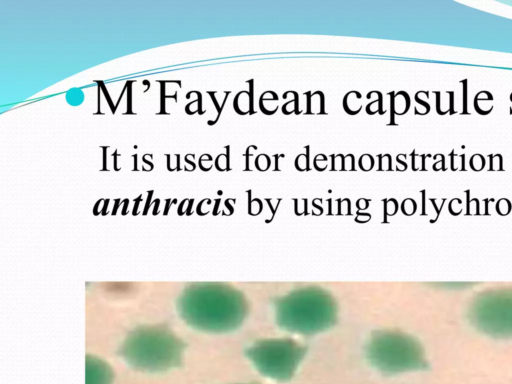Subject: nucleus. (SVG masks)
Wrapping results in <instances>:
<instances>
[{"mask_svg": "<svg viewBox=\"0 0 512 384\" xmlns=\"http://www.w3.org/2000/svg\"><path fill=\"white\" fill-rule=\"evenodd\" d=\"M475 321L487 332L512 334V293L501 292L483 297L474 310Z\"/></svg>", "mask_w": 512, "mask_h": 384, "instance_id": "nucleus-1", "label": "nucleus"}, {"mask_svg": "<svg viewBox=\"0 0 512 384\" xmlns=\"http://www.w3.org/2000/svg\"><path fill=\"white\" fill-rule=\"evenodd\" d=\"M249 92H239L233 101L235 111L240 115L255 113L253 110V79L248 81Z\"/></svg>", "mask_w": 512, "mask_h": 384, "instance_id": "nucleus-2", "label": "nucleus"}, {"mask_svg": "<svg viewBox=\"0 0 512 384\" xmlns=\"http://www.w3.org/2000/svg\"><path fill=\"white\" fill-rule=\"evenodd\" d=\"M390 97V111H391V123L389 125H395L394 123V115H403L405 114L410 107V98L409 95L400 91L397 94L394 92L389 93Z\"/></svg>", "mask_w": 512, "mask_h": 384, "instance_id": "nucleus-3", "label": "nucleus"}, {"mask_svg": "<svg viewBox=\"0 0 512 384\" xmlns=\"http://www.w3.org/2000/svg\"><path fill=\"white\" fill-rule=\"evenodd\" d=\"M307 96L306 114H324L325 113V97L321 91L304 93Z\"/></svg>", "mask_w": 512, "mask_h": 384, "instance_id": "nucleus-4", "label": "nucleus"}, {"mask_svg": "<svg viewBox=\"0 0 512 384\" xmlns=\"http://www.w3.org/2000/svg\"><path fill=\"white\" fill-rule=\"evenodd\" d=\"M361 97V94L357 91H350L344 96L343 107L346 113L355 115L360 112L362 109V104L360 103Z\"/></svg>", "mask_w": 512, "mask_h": 384, "instance_id": "nucleus-5", "label": "nucleus"}, {"mask_svg": "<svg viewBox=\"0 0 512 384\" xmlns=\"http://www.w3.org/2000/svg\"><path fill=\"white\" fill-rule=\"evenodd\" d=\"M306 153L298 155L295 159V167L299 171L309 170V146H305Z\"/></svg>", "mask_w": 512, "mask_h": 384, "instance_id": "nucleus-6", "label": "nucleus"}, {"mask_svg": "<svg viewBox=\"0 0 512 384\" xmlns=\"http://www.w3.org/2000/svg\"><path fill=\"white\" fill-rule=\"evenodd\" d=\"M377 95H378L377 99L373 102H370L366 106V112L369 115H373L376 112H379L380 114H384V112L382 111V94L377 91Z\"/></svg>", "mask_w": 512, "mask_h": 384, "instance_id": "nucleus-7", "label": "nucleus"}, {"mask_svg": "<svg viewBox=\"0 0 512 384\" xmlns=\"http://www.w3.org/2000/svg\"><path fill=\"white\" fill-rule=\"evenodd\" d=\"M298 102H299V96L295 92L294 98L292 100L288 101L285 105H283L282 113L286 114V115H289L293 112H295L296 114H299Z\"/></svg>", "mask_w": 512, "mask_h": 384, "instance_id": "nucleus-8", "label": "nucleus"}, {"mask_svg": "<svg viewBox=\"0 0 512 384\" xmlns=\"http://www.w3.org/2000/svg\"><path fill=\"white\" fill-rule=\"evenodd\" d=\"M227 153L217 157L215 165L218 170L223 171L229 169V146H226Z\"/></svg>", "mask_w": 512, "mask_h": 384, "instance_id": "nucleus-9", "label": "nucleus"}, {"mask_svg": "<svg viewBox=\"0 0 512 384\" xmlns=\"http://www.w3.org/2000/svg\"><path fill=\"white\" fill-rule=\"evenodd\" d=\"M271 160L266 154H260L256 157L255 166L260 171H265L270 167Z\"/></svg>", "mask_w": 512, "mask_h": 384, "instance_id": "nucleus-10", "label": "nucleus"}, {"mask_svg": "<svg viewBox=\"0 0 512 384\" xmlns=\"http://www.w3.org/2000/svg\"><path fill=\"white\" fill-rule=\"evenodd\" d=\"M359 167L363 171H369L374 167V159L369 154H364L359 158Z\"/></svg>", "mask_w": 512, "mask_h": 384, "instance_id": "nucleus-11", "label": "nucleus"}, {"mask_svg": "<svg viewBox=\"0 0 512 384\" xmlns=\"http://www.w3.org/2000/svg\"><path fill=\"white\" fill-rule=\"evenodd\" d=\"M485 166V159L480 154H474L470 159V167L475 170L479 171L482 170Z\"/></svg>", "mask_w": 512, "mask_h": 384, "instance_id": "nucleus-12", "label": "nucleus"}, {"mask_svg": "<svg viewBox=\"0 0 512 384\" xmlns=\"http://www.w3.org/2000/svg\"><path fill=\"white\" fill-rule=\"evenodd\" d=\"M327 161L328 159L325 155L318 154L314 158V167L319 171L325 170L327 168Z\"/></svg>", "mask_w": 512, "mask_h": 384, "instance_id": "nucleus-13", "label": "nucleus"}, {"mask_svg": "<svg viewBox=\"0 0 512 384\" xmlns=\"http://www.w3.org/2000/svg\"><path fill=\"white\" fill-rule=\"evenodd\" d=\"M379 170H391V156L389 154L378 155Z\"/></svg>", "mask_w": 512, "mask_h": 384, "instance_id": "nucleus-14", "label": "nucleus"}, {"mask_svg": "<svg viewBox=\"0 0 512 384\" xmlns=\"http://www.w3.org/2000/svg\"><path fill=\"white\" fill-rule=\"evenodd\" d=\"M331 169L332 170H336V169H342L343 170V162H344V156L342 154H338V155H331Z\"/></svg>", "mask_w": 512, "mask_h": 384, "instance_id": "nucleus-15", "label": "nucleus"}, {"mask_svg": "<svg viewBox=\"0 0 512 384\" xmlns=\"http://www.w3.org/2000/svg\"><path fill=\"white\" fill-rule=\"evenodd\" d=\"M354 165H355V160H354V156L352 154H348L347 156L344 157L343 170L344 169L354 170Z\"/></svg>", "mask_w": 512, "mask_h": 384, "instance_id": "nucleus-16", "label": "nucleus"}, {"mask_svg": "<svg viewBox=\"0 0 512 384\" xmlns=\"http://www.w3.org/2000/svg\"><path fill=\"white\" fill-rule=\"evenodd\" d=\"M460 83L463 84V111L462 114H469L467 112V80H461Z\"/></svg>", "mask_w": 512, "mask_h": 384, "instance_id": "nucleus-17", "label": "nucleus"}, {"mask_svg": "<svg viewBox=\"0 0 512 384\" xmlns=\"http://www.w3.org/2000/svg\"><path fill=\"white\" fill-rule=\"evenodd\" d=\"M434 94H436V110H437V113L440 114V115H443V114H446L445 112L441 111L440 109V92H434Z\"/></svg>", "mask_w": 512, "mask_h": 384, "instance_id": "nucleus-18", "label": "nucleus"}, {"mask_svg": "<svg viewBox=\"0 0 512 384\" xmlns=\"http://www.w3.org/2000/svg\"><path fill=\"white\" fill-rule=\"evenodd\" d=\"M449 95H450V114H453L455 113L454 110H453V101H454V92L453 91H450V92H447Z\"/></svg>", "mask_w": 512, "mask_h": 384, "instance_id": "nucleus-19", "label": "nucleus"}, {"mask_svg": "<svg viewBox=\"0 0 512 384\" xmlns=\"http://www.w3.org/2000/svg\"><path fill=\"white\" fill-rule=\"evenodd\" d=\"M278 157H279V155H277V154H276V155H274V158L276 159V160H275V168H276V169H278Z\"/></svg>", "mask_w": 512, "mask_h": 384, "instance_id": "nucleus-20", "label": "nucleus"}, {"mask_svg": "<svg viewBox=\"0 0 512 384\" xmlns=\"http://www.w3.org/2000/svg\"><path fill=\"white\" fill-rule=\"evenodd\" d=\"M510 100L512 101V94L510 95Z\"/></svg>", "mask_w": 512, "mask_h": 384, "instance_id": "nucleus-21", "label": "nucleus"}]
</instances>
